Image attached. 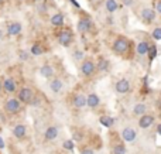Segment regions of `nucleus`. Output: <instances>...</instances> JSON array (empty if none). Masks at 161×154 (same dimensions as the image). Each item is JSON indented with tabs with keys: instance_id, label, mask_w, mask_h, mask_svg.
Segmentation results:
<instances>
[{
	"instance_id": "nucleus-23",
	"label": "nucleus",
	"mask_w": 161,
	"mask_h": 154,
	"mask_svg": "<svg viewBox=\"0 0 161 154\" xmlns=\"http://www.w3.org/2000/svg\"><path fill=\"white\" fill-rule=\"evenodd\" d=\"M117 2L116 0H106V10L109 11V13H113V11L117 10Z\"/></svg>"
},
{
	"instance_id": "nucleus-19",
	"label": "nucleus",
	"mask_w": 161,
	"mask_h": 154,
	"mask_svg": "<svg viewBox=\"0 0 161 154\" xmlns=\"http://www.w3.org/2000/svg\"><path fill=\"white\" fill-rule=\"evenodd\" d=\"M146 112H147V105H146V103H137V105H134L133 113L136 116H143V115H146Z\"/></svg>"
},
{
	"instance_id": "nucleus-30",
	"label": "nucleus",
	"mask_w": 161,
	"mask_h": 154,
	"mask_svg": "<svg viewBox=\"0 0 161 154\" xmlns=\"http://www.w3.org/2000/svg\"><path fill=\"white\" fill-rule=\"evenodd\" d=\"M19 55H20V59H21V61H27L28 59V52L27 51H20Z\"/></svg>"
},
{
	"instance_id": "nucleus-31",
	"label": "nucleus",
	"mask_w": 161,
	"mask_h": 154,
	"mask_svg": "<svg viewBox=\"0 0 161 154\" xmlns=\"http://www.w3.org/2000/svg\"><path fill=\"white\" fill-rule=\"evenodd\" d=\"M74 58H75L76 61L82 59L83 58V52H82V51H75V52H74Z\"/></svg>"
},
{
	"instance_id": "nucleus-7",
	"label": "nucleus",
	"mask_w": 161,
	"mask_h": 154,
	"mask_svg": "<svg viewBox=\"0 0 161 154\" xmlns=\"http://www.w3.org/2000/svg\"><path fill=\"white\" fill-rule=\"evenodd\" d=\"M19 101L20 102H24V103H30L33 101V91L30 88H21L19 92Z\"/></svg>"
},
{
	"instance_id": "nucleus-36",
	"label": "nucleus",
	"mask_w": 161,
	"mask_h": 154,
	"mask_svg": "<svg viewBox=\"0 0 161 154\" xmlns=\"http://www.w3.org/2000/svg\"><path fill=\"white\" fill-rule=\"evenodd\" d=\"M69 2H71V3H72V4H74V6H76V7H78V8H79V4H78V3H76V2H75V0H69Z\"/></svg>"
},
{
	"instance_id": "nucleus-21",
	"label": "nucleus",
	"mask_w": 161,
	"mask_h": 154,
	"mask_svg": "<svg viewBox=\"0 0 161 154\" xmlns=\"http://www.w3.org/2000/svg\"><path fill=\"white\" fill-rule=\"evenodd\" d=\"M74 106L80 109V107L86 106V96L83 95H76L75 98H74Z\"/></svg>"
},
{
	"instance_id": "nucleus-11",
	"label": "nucleus",
	"mask_w": 161,
	"mask_h": 154,
	"mask_svg": "<svg viewBox=\"0 0 161 154\" xmlns=\"http://www.w3.org/2000/svg\"><path fill=\"white\" fill-rule=\"evenodd\" d=\"M92 27L91 19H80L78 23V31L79 33H88Z\"/></svg>"
},
{
	"instance_id": "nucleus-18",
	"label": "nucleus",
	"mask_w": 161,
	"mask_h": 154,
	"mask_svg": "<svg viewBox=\"0 0 161 154\" xmlns=\"http://www.w3.org/2000/svg\"><path fill=\"white\" fill-rule=\"evenodd\" d=\"M40 74H41L44 78H51V76L54 75V69H53L51 65L45 64V65H42V67L40 68Z\"/></svg>"
},
{
	"instance_id": "nucleus-32",
	"label": "nucleus",
	"mask_w": 161,
	"mask_h": 154,
	"mask_svg": "<svg viewBox=\"0 0 161 154\" xmlns=\"http://www.w3.org/2000/svg\"><path fill=\"white\" fill-rule=\"evenodd\" d=\"M80 154H95V151H93V149H91V147H85V149H82Z\"/></svg>"
},
{
	"instance_id": "nucleus-40",
	"label": "nucleus",
	"mask_w": 161,
	"mask_h": 154,
	"mask_svg": "<svg viewBox=\"0 0 161 154\" xmlns=\"http://www.w3.org/2000/svg\"><path fill=\"white\" fill-rule=\"evenodd\" d=\"M0 89H3V84H2V82H0Z\"/></svg>"
},
{
	"instance_id": "nucleus-1",
	"label": "nucleus",
	"mask_w": 161,
	"mask_h": 154,
	"mask_svg": "<svg viewBox=\"0 0 161 154\" xmlns=\"http://www.w3.org/2000/svg\"><path fill=\"white\" fill-rule=\"evenodd\" d=\"M130 47H131V42L127 38H125V37H119L113 42V51L116 54H119V55L127 54L130 51Z\"/></svg>"
},
{
	"instance_id": "nucleus-2",
	"label": "nucleus",
	"mask_w": 161,
	"mask_h": 154,
	"mask_svg": "<svg viewBox=\"0 0 161 154\" xmlns=\"http://www.w3.org/2000/svg\"><path fill=\"white\" fill-rule=\"evenodd\" d=\"M74 40V36H72V31L71 30H62L59 31L58 34V42L62 45V47H69L71 42Z\"/></svg>"
},
{
	"instance_id": "nucleus-9",
	"label": "nucleus",
	"mask_w": 161,
	"mask_h": 154,
	"mask_svg": "<svg viewBox=\"0 0 161 154\" xmlns=\"http://www.w3.org/2000/svg\"><path fill=\"white\" fill-rule=\"evenodd\" d=\"M4 109L7 110L8 113H17L20 110V101L19 99H8L4 105Z\"/></svg>"
},
{
	"instance_id": "nucleus-13",
	"label": "nucleus",
	"mask_w": 161,
	"mask_h": 154,
	"mask_svg": "<svg viewBox=\"0 0 161 154\" xmlns=\"http://www.w3.org/2000/svg\"><path fill=\"white\" fill-rule=\"evenodd\" d=\"M7 33L8 36H19L21 33V24L17 21H13L7 25Z\"/></svg>"
},
{
	"instance_id": "nucleus-24",
	"label": "nucleus",
	"mask_w": 161,
	"mask_h": 154,
	"mask_svg": "<svg viewBox=\"0 0 161 154\" xmlns=\"http://www.w3.org/2000/svg\"><path fill=\"white\" fill-rule=\"evenodd\" d=\"M99 122L103 124V126H106V127H110V126H113V123H114V119H113V118H110V116H102V118L99 119Z\"/></svg>"
},
{
	"instance_id": "nucleus-29",
	"label": "nucleus",
	"mask_w": 161,
	"mask_h": 154,
	"mask_svg": "<svg viewBox=\"0 0 161 154\" xmlns=\"http://www.w3.org/2000/svg\"><path fill=\"white\" fill-rule=\"evenodd\" d=\"M64 149H67V150H74V141H72V140L64 141Z\"/></svg>"
},
{
	"instance_id": "nucleus-8",
	"label": "nucleus",
	"mask_w": 161,
	"mask_h": 154,
	"mask_svg": "<svg viewBox=\"0 0 161 154\" xmlns=\"http://www.w3.org/2000/svg\"><path fill=\"white\" fill-rule=\"evenodd\" d=\"M154 116L153 115H143V116H140V119H139V126L142 127V129H148V127H151L154 124Z\"/></svg>"
},
{
	"instance_id": "nucleus-33",
	"label": "nucleus",
	"mask_w": 161,
	"mask_h": 154,
	"mask_svg": "<svg viewBox=\"0 0 161 154\" xmlns=\"http://www.w3.org/2000/svg\"><path fill=\"white\" fill-rule=\"evenodd\" d=\"M156 11L158 14H161V0H157V3H156Z\"/></svg>"
},
{
	"instance_id": "nucleus-39",
	"label": "nucleus",
	"mask_w": 161,
	"mask_h": 154,
	"mask_svg": "<svg viewBox=\"0 0 161 154\" xmlns=\"http://www.w3.org/2000/svg\"><path fill=\"white\" fill-rule=\"evenodd\" d=\"M158 106H160V109H161V99L158 101Z\"/></svg>"
},
{
	"instance_id": "nucleus-22",
	"label": "nucleus",
	"mask_w": 161,
	"mask_h": 154,
	"mask_svg": "<svg viewBox=\"0 0 161 154\" xmlns=\"http://www.w3.org/2000/svg\"><path fill=\"white\" fill-rule=\"evenodd\" d=\"M147 57H148V62H150V64L154 61V59H156V57H157V45L156 44H150Z\"/></svg>"
},
{
	"instance_id": "nucleus-4",
	"label": "nucleus",
	"mask_w": 161,
	"mask_h": 154,
	"mask_svg": "<svg viewBox=\"0 0 161 154\" xmlns=\"http://www.w3.org/2000/svg\"><path fill=\"white\" fill-rule=\"evenodd\" d=\"M95 69H96V67H95V64L91 61V59H88V61H83L82 62V67H80V72H82L83 76H92L95 72Z\"/></svg>"
},
{
	"instance_id": "nucleus-15",
	"label": "nucleus",
	"mask_w": 161,
	"mask_h": 154,
	"mask_svg": "<svg viewBox=\"0 0 161 154\" xmlns=\"http://www.w3.org/2000/svg\"><path fill=\"white\" fill-rule=\"evenodd\" d=\"M99 103H100V99L96 93H91V95H88V98H86V105H88L89 107L95 109V107L99 106Z\"/></svg>"
},
{
	"instance_id": "nucleus-17",
	"label": "nucleus",
	"mask_w": 161,
	"mask_h": 154,
	"mask_svg": "<svg viewBox=\"0 0 161 154\" xmlns=\"http://www.w3.org/2000/svg\"><path fill=\"white\" fill-rule=\"evenodd\" d=\"M25 132H27V129H25L24 124H17V126H14V129H13V135L16 136L17 139H23V137H24Z\"/></svg>"
},
{
	"instance_id": "nucleus-25",
	"label": "nucleus",
	"mask_w": 161,
	"mask_h": 154,
	"mask_svg": "<svg viewBox=\"0 0 161 154\" xmlns=\"http://www.w3.org/2000/svg\"><path fill=\"white\" fill-rule=\"evenodd\" d=\"M109 65H110V64H109V61H108V59H99V62H97V69H99V71H102V72H105V71H108L109 69Z\"/></svg>"
},
{
	"instance_id": "nucleus-3",
	"label": "nucleus",
	"mask_w": 161,
	"mask_h": 154,
	"mask_svg": "<svg viewBox=\"0 0 161 154\" xmlns=\"http://www.w3.org/2000/svg\"><path fill=\"white\" fill-rule=\"evenodd\" d=\"M114 89H116L117 93H122V95H125V93L130 92L131 86H130V82H129V79L123 78L120 79V81L116 82V86H114Z\"/></svg>"
},
{
	"instance_id": "nucleus-37",
	"label": "nucleus",
	"mask_w": 161,
	"mask_h": 154,
	"mask_svg": "<svg viewBox=\"0 0 161 154\" xmlns=\"http://www.w3.org/2000/svg\"><path fill=\"white\" fill-rule=\"evenodd\" d=\"M157 132H158V135H161V124H158V127H157Z\"/></svg>"
},
{
	"instance_id": "nucleus-35",
	"label": "nucleus",
	"mask_w": 161,
	"mask_h": 154,
	"mask_svg": "<svg viewBox=\"0 0 161 154\" xmlns=\"http://www.w3.org/2000/svg\"><path fill=\"white\" fill-rule=\"evenodd\" d=\"M4 147V141H3V139L0 137V149H3Z\"/></svg>"
},
{
	"instance_id": "nucleus-5",
	"label": "nucleus",
	"mask_w": 161,
	"mask_h": 154,
	"mask_svg": "<svg viewBox=\"0 0 161 154\" xmlns=\"http://www.w3.org/2000/svg\"><path fill=\"white\" fill-rule=\"evenodd\" d=\"M142 19L146 24H151V23L156 20V10L150 7H146L142 10Z\"/></svg>"
},
{
	"instance_id": "nucleus-10",
	"label": "nucleus",
	"mask_w": 161,
	"mask_h": 154,
	"mask_svg": "<svg viewBox=\"0 0 161 154\" xmlns=\"http://www.w3.org/2000/svg\"><path fill=\"white\" fill-rule=\"evenodd\" d=\"M44 137H45V140H48V141L55 140V139L58 137V127L50 126V127H48V129L44 132Z\"/></svg>"
},
{
	"instance_id": "nucleus-41",
	"label": "nucleus",
	"mask_w": 161,
	"mask_h": 154,
	"mask_svg": "<svg viewBox=\"0 0 161 154\" xmlns=\"http://www.w3.org/2000/svg\"><path fill=\"white\" fill-rule=\"evenodd\" d=\"M34 2H41V0H34Z\"/></svg>"
},
{
	"instance_id": "nucleus-26",
	"label": "nucleus",
	"mask_w": 161,
	"mask_h": 154,
	"mask_svg": "<svg viewBox=\"0 0 161 154\" xmlns=\"http://www.w3.org/2000/svg\"><path fill=\"white\" fill-rule=\"evenodd\" d=\"M113 154H126V147H125V144H122V143L116 144V146L113 147Z\"/></svg>"
},
{
	"instance_id": "nucleus-14",
	"label": "nucleus",
	"mask_w": 161,
	"mask_h": 154,
	"mask_svg": "<svg viewBox=\"0 0 161 154\" xmlns=\"http://www.w3.org/2000/svg\"><path fill=\"white\" fill-rule=\"evenodd\" d=\"M3 89L7 93H13L16 92V82H14L13 78H6L3 81Z\"/></svg>"
},
{
	"instance_id": "nucleus-12",
	"label": "nucleus",
	"mask_w": 161,
	"mask_h": 154,
	"mask_svg": "<svg viewBox=\"0 0 161 154\" xmlns=\"http://www.w3.org/2000/svg\"><path fill=\"white\" fill-rule=\"evenodd\" d=\"M148 48H150V42L148 41H140L139 44H137L136 51L140 57H146L148 54Z\"/></svg>"
},
{
	"instance_id": "nucleus-38",
	"label": "nucleus",
	"mask_w": 161,
	"mask_h": 154,
	"mask_svg": "<svg viewBox=\"0 0 161 154\" xmlns=\"http://www.w3.org/2000/svg\"><path fill=\"white\" fill-rule=\"evenodd\" d=\"M2 38H3V31L0 30V40H2Z\"/></svg>"
},
{
	"instance_id": "nucleus-16",
	"label": "nucleus",
	"mask_w": 161,
	"mask_h": 154,
	"mask_svg": "<svg viewBox=\"0 0 161 154\" xmlns=\"http://www.w3.org/2000/svg\"><path fill=\"white\" fill-rule=\"evenodd\" d=\"M50 88H51V91H53L54 93H58V92H61V89L64 88V84H62V81L61 79H53L51 81V84H50Z\"/></svg>"
},
{
	"instance_id": "nucleus-34",
	"label": "nucleus",
	"mask_w": 161,
	"mask_h": 154,
	"mask_svg": "<svg viewBox=\"0 0 161 154\" xmlns=\"http://www.w3.org/2000/svg\"><path fill=\"white\" fill-rule=\"evenodd\" d=\"M125 4L126 6H131L133 4V0H125Z\"/></svg>"
},
{
	"instance_id": "nucleus-28",
	"label": "nucleus",
	"mask_w": 161,
	"mask_h": 154,
	"mask_svg": "<svg viewBox=\"0 0 161 154\" xmlns=\"http://www.w3.org/2000/svg\"><path fill=\"white\" fill-rule=\"evenodd\" d=\"M151 36H153V38L156 40V41H160L161 40V27H156L153 30V33H151Z\"/></svg>"
},
{
	"instance_id": "nucleus-20",
	"label": "nucleus",
	"mask_w": 161,
	"mask_h": 154,
	"mask_svg": "<svg viewBox=\"0 0 161 154\" xmlns=\"http://www.w3.org/2000/svg\"><path fill=\"white\" fill-rule=\"evenodd\" d=\"M51 24H53L54 27H59V25H62L64 24V16H62L61 13L54 14V16L51 17Z\"/></svg>"
},
{
	"instance_id": "nucleus-42",
	"label": "nucleus",
	"mask_w": 161,
	"mask_h": 154,
	"mask_svg": "<svg viewBox=\"0 0 161 154\" xmlns=\"http://www.w3.org/2000/svg\"><path fill=\"white\" fill-rule=\"evenodd\" d=\"M3 2H4V0H0V3H3Z\"/></svg>"
},
{
	"instance_id": "nucleus-27",
	"label": "nucleus",
	"mask_w": 161,
	"mask_h": 154,
	"mask_svg": "<svg viewBox=\"0 0 161 154\" xmlns=\"http://www.w3.org/2000/svg\"><path fill=\"white\" fill-rule=\"evenodd\" d=\"M42 54V48L40 44H34L31 47V55H41Z\"/></svg>"
},
{
	"instance_id": "nucleus-6",
	"label": "nucleus",
	"mask_w": 161,
	"mask_h": 154,
	"mask_svg": "<svg viewBox=\"0 0 161 154\" xmlns=\"http://www.w3.org/2000/svg\"><path fill=\"white\" fill-rule=\"evenodd\" d=\"M122 137L125 139V141H127V143H133L137 139V132L133 127H125V129L122 130Z\"/></svg>"
}]
</instances>
